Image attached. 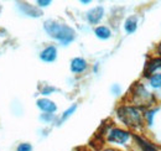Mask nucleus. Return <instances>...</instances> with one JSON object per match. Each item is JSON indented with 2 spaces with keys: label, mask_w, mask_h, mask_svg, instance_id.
<instances>
[{
  "label": "nucleus",
  "mask_w": 161,
  "mask_h": 151,
  "mask_svg": "<svg viewBox=\"0 0 161 151\" xmlns=\"http://www.w3.org/2000/svg\"><path fill=\"white\" fill-rule=\"evenodd\" d=\"M16 151H32V146L30 144H27V143H22L18 146Z\"/></svg>",
  "instance_id": "nucleus-15"
},
{
  "label": "nucleus",
  "mask_w": 161,
  "mask_h": 151,
  "mask_svg": "<svg viewBox=\"0 0 161 151\" xmlns=\"http://www.w3.org/2000/svg\"><path fill=\"white\" fill-rule=\"evenodd\" d=\"M161 68V58H155V59H151L150 62H147L146 67H145V76H150L153 75L156 70Z\"/></svg>",
  "instance_id": "nucleus-8"
},
{
  "label": "nucleus",
  "mask_w": 161,
  "mask_h": 151,
  "mask_svg": "<svg viewBox=\"0 0 161 151\" xmlns=\"http://www.w3.org/2000/svg\"><path fill=\"white\" fill-rule=\"evenodd\" d=\"M40 58L43 62H53L57 58V50L55 46L46 47L40 53Z\"/></svg>",
  "instance_id": "nucleus-5"
},
{
  "label": "nucleus",
  "mask_w": 161,
  "mask_h": 151,
  "mask_svg": "<svg viewBox=\"0 0 161 151\" xmlns=\"http://www.w3.org/2000/svg\"><path fill=\"white\" fill-rule=\"evenodd\" d=\"M155 112H149L147 113V118H149V124H151L153 123V115H154Z\"/></svg>",
  "instance_id": "nucleus-17"
},
{
  "label": "nucleus",
  "mask_w": 161,
  "mask_h": 151,
  "mask_svg": "<svg viewBox=\"0 0 161 151\" xmlns=\"http://www.w3.org/2000/svg\"><path fill=\"white\" fill-rule=\"evenodd\" d=\"M136 26H138V21L136 18H129V19L125 21V31L129 32V34H133L135 30H136Z\"/></svg>",
  "instance_id": "nucleus-11"
},
{
  "label": "nucleus",
  "mask_w": 161,
  "mask_h": 151,
  "mask_svg": "<svg viewBox=\"0 0 161 151\" xmlns=\"http://www.w3.org/2000/svg\"><path fill=\"white\" fill-rule=\"evenodd\" d=\"M135 140L139 143V146L141 148V150L142 151H158L150 143H147V141H145V140H142L141 137L139 136H135Z\"/></svg>",
  "instance_id": "nucleus-12"
},
{
  "label": "nucleus",
  "mask_w": 161,
  "mask_h": 151,
  "mask_svg": "<svg viewBox=\"0 0 161 151\" xmlns=\"http://www.w3.org/2000/svg\"><path fill=\"white\" fill-rule=\"evenodd\" d=\"M94 34L97 35V37L102 38V40H107V38L110 37V35H112L110 30L108 27H105V26H98L94 30Z\"/></svg>",
  "instance_id": "nucleus-9"
},
{
  "label": "nucleus",
  "mask_w": 161,
  "mask_h": 151,
  "mask_svg": "<svg viewBox=\"0 0 161 151\" xmlns=\"http://www.w3.org/2000/svg\"><path fill=\"white\" fill-rule=\"evenodd\" d=\"M118 116L121 121L129 126H139L141 124L140 113L133 107H121L118 109Z\"/></svg>",
  "instance_id": "nucleus-2"
},
{
  "label": "nucleus",
  "mask_w": 161,
  "mask_h": 151,
  "mask_svg": "<svg viewBox=\"0 0 161 151\" xmlns=\"http://www.w3.org/2000/svg\"><path fill=\"white\" fill-rule=\"evenodd\" d=\"M37 107L40 108L41 110L46 112V113H53L57 110V107L56 104L50 100V99H46V98H42V99H39L37 100Z\"/></svg>",
  "instance_id": "nucleus-6"
},
{
  "label": "nucleus",
  "mask_w": 161,
  "mask_h": 151,
  "mask_svg": "<svg viewBox=\"0 0 161 151\" xmlns=\"http://www.w3.org/2000/svg\"><path fill=\"white\" fill-rule=\"evenodd\" d=\"M86 68H87V62L83 58L77 57V58H73L72 59V62H71V71L73 73H80Z\"/></svg>",
  "instance_id": "nucleus-7"
},
{
  "label": "nucleus",
  "mask_w": 161,
  "mask_h": 151,
  "mask_svg": "<svg viewBox=\"0 0 161 151\" xmlns=\"http://www.w3.org/2000/svg\"><path fill=\"white\" fill-rule=\"evenodd\" d=\"M129 137H130V134L128 131L121 130V129H113L109 132L108 140L112 143H117V144H124L129 140Z\"/></svg>",
  "instance_id": "nucleus-3"
},
{
  "label": "nucleus",
  "mask_w": 161,
  "mask_h": 151,
  "mask_svg": "<svg viewBox=\"0 0 161 151\" xmlns=\"http://www.w3.org/2000/svg\"><path fill=\"white\" fill-rule=\"evenodd\" d=\"M20 8L22 9V11L26 14V15H30V16H41V11L36 10L35 8L30 6L29 4H20Z\"/></svg>",
  "instance_id": "nucleus-10"
},
{
  "label": "nucleus",
  "mask_w": 161,
  "mask_h": 151,
  "mask_svg": "<svg viewBox=\"0 0 161 151\" xmlns=\"http://www.w3.org/2000/svg\"><path fill=\"white\" fill-rule=\"evenodd\" d=\"M104 151H117V150H114V149H107V150H104Z\"/></svg>",
  "instance_id": "nucleus-19"
},
{
  "label": "nucleus",
  "mask_w": 161,
  "mask_h": 151,
  "mask_svg": "<svg viewBox=\"0 0 161 151\" xmlns=\"http://www.w3.org/2000/svg\"><path fill=\"white\" fill-rule=\"evenodd\" d=\"M76 109H77V104H75V105H72L71 108H68V109H67V110H66V112L63 113V115L61 116L60 123H62V121H64V120H66V119H67L68 116H71V114L75 113V110H76Z\"/></svg>",
  "instance_id": "nucleus-14"
},
{
  "label": "nucleus",
  "mask_w": 161,
  "mask_h": 151,
  "mask_svg": "<svg viewBox=\"0 0 161 151\" xmlns=\"http://www.w3.org/2000/svg\"><path fill=\"white\" fill-rule=\"evenodd\" d=\"M53 91H55V88H48V89L42 91V94H48V93H51V92H53Z\"/></svg>",
  "instance_id": "nucleus-18"
},
{
  "label": "nucleus",
  "mask_w": 161,
  "mask_h": 151,
  "mask_svg": "<svg viewBox=\"0 0 161 151\" xmlns=\"http://www.w3.org/2000/svg\"><path fill=\"white\" fill-rule=\"evenodd\" d=\"M37 4H39L40 6H47V5H50V4H51V1H50V0H46V1L39 0V1H37Z\"/></svg>",
  "instance_id": "nucleus-16"
},
{
  "label": "nucleus",
  "mask_w": 161,
  "mask_h": 151,
  "mask_svg": "<svg viewBox=\"0 0 161 151\" xmlns=\"http://www.w3.org/2000/svg\"><path fill=\"white\" fill-rule=\"evenodd\" d=\"M43 27H45V31L51 37L58 40L61 43H63V45H68V43H71L75 40V35H76L75 30L71 29L67 25L60 24V22L53 21V20H47L45 22Z\"/></svg>",
  "instance_id": "nucleus-1"
},
{
  "label": "nucleus",
  "mask_w": 161,
  "mask_h": 151,
  "mask_svg": "<svg viewBox=\"0 0 161 151\" xmlns=\"http://www.w3.org/2000/svg\"><path fill=\"white\" fill-rule=\"evenodd\" d=\"M104 15V9L102 6H97L87 13V19L91 24H98Z\"/></svg>",
  "instance_id": "nucleus-4"
},
{
  "label": "nucleus",
  "mask_w": 161,
  "mask_h": 151,
  "mask_svg": "<svg viewBox=\"0 0 161 151\" xmlns=\"http://www.w3.org/2000/svg\"><path fill=\"white\" fill-rule=\"evenodd\" d=\"M159 53L161 55V43H160V46H159Z\"/></svg>",
  "instance_id": "nucleus-20"
},
{
  "label": "nucleus",
  "mask_w": 161,
  "mask_h": 151,
  "mask_svg": "<svg viewBox=\"0 0 161 151\" xmlns=\"http://www.w3.org/2000/svg\"><path fill=\"white\" fill-rule=\"evenodd\" d=\"M150 83L155 88H161V73H156L150 78Z\"/></svg>",
  "instance_id": "nucleus-13"
}]
</instances>
